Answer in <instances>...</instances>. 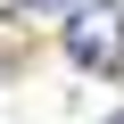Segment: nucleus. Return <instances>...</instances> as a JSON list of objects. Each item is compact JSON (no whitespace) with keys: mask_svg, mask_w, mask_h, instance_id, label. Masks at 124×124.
Masks as SVG:
<instances>
[{"mask_svg":"<svg viewBox=\"0 0 124 124\" xmlns=\"http://www.w3.org/2000/svg\"><path fill=\"white\" fill-rule=\"evenodd\" d=\"M66 50H75V66H91L99 83H116L124 75V8L116 0H83L66 17Z\"/></svg>","mask_w":124,"mask_h":124,"instance_id":"obj_1","label":"nucleus"},{"mask_svg":"<svg viewBox=\"0 0 124 124\" xmlns=\"http://www.w3.org/2000/svg\"><path fill=\"white\" fill-rule=\"evenodd\" d=\"M116 124H124V116H116Z\"/></svg>","mask_w":124,"mask_h":124,"instance_id":"obj_2","label":"nucleus"}]
</instances>
